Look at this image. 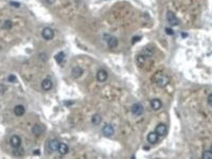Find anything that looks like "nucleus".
<instances>
[{
	"mask_svg": "<svg viewBox=\"0 0 212 159\" xmlns=\"http://www.w3.org/2000/svg\"><path fill=\"white\" fill-rule=\"evenodd\" d=\"M161 101L159 99H153L151 101V106L154 110H158L162 107Z\"/></svg>",
	"mask_w": 212,
	"mask_h": 159,
	"instance_id": "11",
	"label": "nucleus"
},
{
	"mask_svg": "<svg viewBox=\"0 0 212 159\" xmlns=\"http://www.w3.org/2000/svg\"><path fill=\"white\" fill-rule=\"evenodd\" d=\"M8 80L11 83H15L17 82V78L15 75L11 74L8 77Z\"/></svg>",
	"mask_w": 212,
	"mask_h": 159,
	"instance_id": "22",
	"label": "nucleus"
},
{
	"mask_svg": "<svg viewBox=\"0 0 212 159\" xmlns=\"http://www.w3.org/2000/svg\"><path fill=\"white\" fill-rule=\"evenodd\" d=\"M46 128L44 125L42 124L34 125L32 128V132L36 135H40L45 132Z\"/></svg>",
	"mask_w": 212,
	"mask_h": 159,
	"instance_id": "8",
	"label": "nucleus"
},
{
	"mask_svg": "<svg viewBox=\"0 0 212 159\" xmlns=\"http://www.w3.org/2000/svg\"><path fill=\"white\" fill-rule=\"evenodd\" d=\"M155 132L157 133L159 136H165L167 134V127L165 124L160 123L157 125V126L155 128Z\"/></svg>",
	"mask_w": 212,
	"mask_h": 159,
	"instance_id": "5",
	"label": "nucleus"
},
{
	"mask_svg": "<svg viewBox=\"0 0 212 159\" xmlns=\"http://www.w3.org/2000/svg\"><path fill=\"white\" fill-rule=\"evenodd\" d=\"M52 83L51 80L46 79L42 82V88L45 91H48L52 88Z\"/></svg>",
	"mask_w": 212,
	"mask_h": 159,
	"instance_id": "14",
	"label": "nucleus"
},
{
	"mask_svg": "<svg viewBox=\"0 0 212 159\" xmlns=\"http://www.w3.org/2000/svg\"><path fill=\"white\" fill-rule=\"evenodd\" d=\"M159 135L156 132H150L147 137V141L151 144H154L157 143L159 140Z\"/></svg>",
	"mask_w": 212,
	"mask_h": 159,
	"instance_id": "10",
	"label": "nucleus"
},
{
	"mask_svg": "<svg viewBox=\"0 0 212 159\" xmlns=\"http://www.w3.org/2000/svg\"><path fill=\"white\" fill-rule=\"evenodd\" d=\"M42 35L44 39L50 40L52 39L54 37V32L50 28H45L42 30Z\"/></svg>",
	"mask_w": 212,
	"mask_h": 159,
	"instance_id": "4",
	"label": "nucleus"
},
{
	"mask_svg": "<svg viewBox=\"0 0 212 159\" xmlns=\"http://www.w3.org/2000/svg\"><path fill=\"white\" fill-rule=\"evenodd\" d=\"M167 19L170 25L172 26H176L179 23V21L175 13L171 11H168L167 13Z\"/></svg>",
	"mask_w": 212,
	"mask_h": 159,
	"instance_id": "3",
	"label": "nucleus"
},
{
	"mask_svg": "<svg viewBox=\"0 0 212 159\" xmlns=\"http://www.w3.org/2000/svg\"><path fill=\"white\" fill-rule=\"evenodd\" d=\"M102 117L99 114L94 115L91 118L92 123L95 126L99 125L102 122Z\"/></svg>",
	"mask_w": 212,
	"mask_h": 159,
	"instance_id": "18",
	"label": "nucleus"
},
{
	"mask_svg": "<svg viewBox=\"0 0 212 159\" xmlns=\"http://www.w3.org/2000/svg\"><path fill=\"white\" fill-rule=\"evenodd\" d=\"M25 107L23 105H17L14 108V112L16 116H21L25 113Z\"/></svg>",
	"mask_w": 212,
	"mask_h": 159,
	"instance_id": "15",
	"label": "nucleus"
},
{
	"mask_svg": "<svg viewBox=\"0 0 212 159\" xmlns=\"http://www.w3.org/2000/svg\"><path fill=\"white\" fill-rule=\"evenodd\" d=\"M154 79L156 84L160 88L165 87L170 82L169 77L162 73H158L155 76Z\"/></svg>",
	"mask_w": 212,
	"mask_h": 159,
	"instance_id": "1",
	"label": "nucleus"
},
{
	"mask_svg": "<svg viewBox=\"0 0 212 159\" xmlns=\"http://www.w3.org/2000/svg\"><path fill=\"white\" fill-rule=\"evenodd\" d=\"M12 23L11 22V21L10 20H8V21H6L5 23H4V27L7 29H10V28H11L12 27Z\"/></svg>",
	"mask_w": 212,
	"mask_h": 159,
	"instance_id": "23",
	"label": "nucleus"
},
{
	"mask_svg": "<svg viewBox=\"0 0 212 159\" xmlns=\"http://www.w3.org/2000/svg\"><path fill=\"white\" fill-rule=\"evenodd\" d=\"M207 101H208V103L210 104L211 106H212V93L210 94L208 97V99H207Z\"/></svg>",
	"mask_w": 212,
	"mask_h": 159,
	"instance_id": "25",
	"label": "nucleus"
},
{
	"mask_svg": "<svg viewBox=\"0 0 212 159\" xmlns=\"http://www.w3.org/2000/svg\"><path fill=\"white\" fill-rule=\"evenodd\" d=\"M68 150H69L68 147L66 144H65V143H60V145H59V147H58V151H59L60 154H67L68 152Z\"/></svg>",
	"mask_w": 212,
	"mask_h": 159,
	"instance_id": "19",
	"label": "nucleus"
},
{
	"mask_svg": "<svg viewBox=\"0 0 212 159\" xmlns=\"http://www.w3.org/2000/svg\"><path fill=\"white\" fill-rule=\"evenodd\" d=\"M203 159H212V152L211 151H205L202 155Z\"/></svg>",
	"mask_w": 212,
	"mask_h": 159,
	"instance_id": "21",
	"label": "nucleus"
},
{
	"mask_svg": "<svg viewBox=\"0 0 212 159\" xmlns=\"http://www.w3.org/2000/svg\"><path fill=\"white\" fill-rule=\"evenodd\" d=\"M60 143L56 139H52L49 143V147L52 151H56L58 149Z\"/></svg>",
	"mask_w": 212,
	"mask_h": 159,
	"instance_id": "16",
	"label": "nucleus"
},
{
	"mask_svg": "<svg viewBox=\"0 0 212 159\" xmlns=\"http://www.w3.org/2000/svg\"><path fill=\"white\" fill-rule=\"evenodd\" d=\"M107 38V42L109 47L111 48L116 47L118 45V40L114 36H108Z\"/></svg>",
	"mask_w": 212,
	"mask_h": 159,
	"instance_id": "12",
	"label": "nucleus"
},
{
	"mask_svg": "<svg viewBox=\"0 0 212 159\" xmlns=\"http://www.w3.org/2000/svg\"><path fill=\"white\" fill-rule=\"evenodd\" d=\"M102 133L106 137L112 136L115 133L114 128L111 124H107L105 125L102 128Z\"/></svg>",
	"mask_w": 212,
	"mask_h": 159,
	"instance_id": "6",
	"label": "nucleus"
},
{
	"mask_svg": "<svg viewBox=\"0 0 212 159\" xmlns=\"http://www.w3.org/2000/svg\"><path fill=\"white\" fill-rule=\"evenodd\" d=\"M154 53V50L152 47H146L144 48L143 52L142 55H143L145 58L150 57L152 56Z\"/></svg>",
	"mask_w": 212,
	"mask_h": 159,
	"instance_id": "17",
	"label": "nucleus"
},
{
	"mask_svg": "<svg viewBox=\"0 0 212 159\" xmlns=\"http://www.w3.org/2000/svg\"><path fill=\"white\" fill-rule=\"evenodd\" d=\"M108 77V73L106 70L101 69L97 73V80L99 82H103L106 81Z\"/></svg>",
	"mask_w": 212,
	"mask_h": 159,
	"instance_id": "7",
	"label": "nucleus"
},
{
	"mask_svg": "<svg viewBox=\"0 0 212 159\" xmlns=\"http://www.w3.org/2000/svg\"><path fill=\"white\" fill-rule=\"evenodd\" d=\"M34 153L35 154H37V155H39V154H40V152L38 150H37V152L34 151Z\"/></svg>",
	"mask_w": 212,
	"mask_h": 159,
	"instance_id": "26",
	"label": "nucleus"
},
{
	"mask_svg": "<svg viewBox=\"0 0 212 159\" xmlns=\"http://www.w3.org/2000/svg\"><path fill=\"white\" fill-rule=\"evenodd\" d=\"M211 151L212 152V145L211 146Z\"/></svg>",
	"mask_w": 212,
	"mask_h": 159,
	"instance_id": "28",
	"label": "nucleus"
},
{
	"mask_svg": "<svg viewBox=\"0 0 212 159\" xmlns=\"http://www.w3.org/2000/svg\"><path fill=\"white\" fill-rule=\"evenodd\" d=\"M165 32L168 35H172L173 34V31L170 28H167L165 29Z\"/></svg>",
	"mask_w": 212,
	"mask_h": 159,
	"instance_id": "24",
	"label": "nucleus"
},
{
	"mask_svg": "<svg viewBox=\"0 0 212 159\" xmlns=\"http://www.w3.org/2000/svg\"><path fill=\"white\" fill-rule=\"evenodd\" d=\"M10 143L11 147L16 149L20 147L21 144V139L17 135H13L10 139Z\"/></svg>",
	"mask_w": 212,
	"mask_h": 159,
	"instance_id": "9",
	"label": "nucleus"
},
{
	"mask_svg": "<svg viewBox=\"0 0 212 159\" xmlns=\"http://www.w3.org/2000/svg\"><path fill=\"white\" fill-rule=\"evenodd\" d=\"M83 73V70L81 67L76 66L74 67L72 70V75L74 78H79L82 76Z\"/></svg>",
	"mask_w": 212,
	"mask_h": 159,
	"instance_id": "13",
	"label": "nucleus"
},
{
	"mask_svg": "<svg viewBox=\"0 0 212 159\" xmlns=\"http://www.w3.org/2000/svg\"><path fill=\"white\" fill-rule=\"evenodd\" d=\"M65 57V54L63 52H60L58 53L56 55H55L54 58L55 61H56V62L60 64L62 62L63 60L64 59Z\"/></svg>",
	"mask_w": 212,
	"mask_h": 159,
	"instance_id": "20",
	"label": "nucleus"
},
{
	"mask_svg": "<svg viewBox=\"0 0 212 159\" xmlns=\"http://www.w3.org/2000/svg\"><path fill=\"white\" fill-rule=\"evenodd\" d=\"M48 2L52 3L55 1V0H47Z\"/></svg>",
	"mask_w": 212,
	"mask_h": 159,
	"instance_id": "27",
	"label": "nucleus"
},
{
	"mask_svg": "<svg viewBox=\"0 0 212 159\" xmlns=\"http://www.w3.org/2000/svg\"><path fill=\"white\" fill-rule=\"evenodd\" d=\"M131 112L136 116H139L143 114L144 108L142 104L140 103H135L131 107Z\"/></svg>",
	"mask_w": 212,
	"mask_h": 159,
	"instance_id": "2",
	"label": "nucleus"
}]
</instances>
